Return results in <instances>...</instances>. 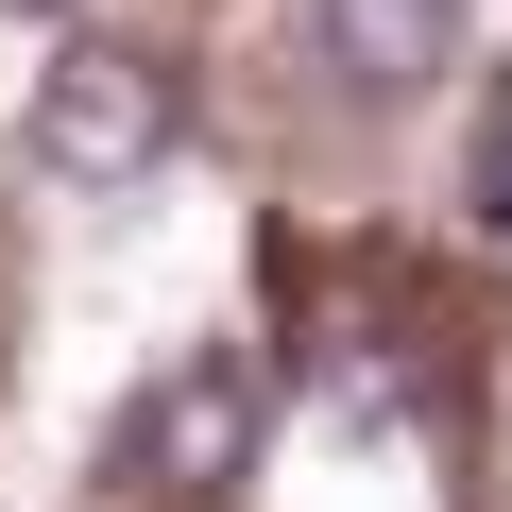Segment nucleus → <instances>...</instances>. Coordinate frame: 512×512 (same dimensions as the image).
I'll return each mask as SVG.
<instances>
[{"mask_svg": "<svg viewBox=\"0 0 512 512\" xmlns=\"http://www.w3.org/2000/svg\"><path fill=\"white\" fill-rule=\"evenodd\" d=\"M35 171L52 188H137L154 154H171V69L154 52H120V35H69L52 69H35Z\"/></svg>", "mask_w": 512, "mask_h": 512, "instance_id": "nucleus-1", "label": "nucleus"}, {"mask_svg": "<svg viewBox=\"0 0 512 512\" xmlns=\"http://www.w3.org/2000/svg\"><path fill=\"white\" fill-rule=\"evenodd\" d=\"M120 461L154 478V495H222L239 461H256V359H171L154 393H137V427H120Z\"/></svg>", "mask_w": 512, "mask_h": 512, "instance_id": "nucleus-2", "label": "nucleus"}, {"mask_svg": "<svg viewBox=\"0 0 512 512\" xmlns=\"http://www.w3.org/2000/svg\"><path fill=\"white\" fill-rule=\"evenodd\" d=\"M308 18H325V69L376 86V103H410V86L461 52V0H308Z\"/></svg>", "mask_w": 512, "mask_h": 512, "instance_id": "nucleus-3", "label": "nucleus"}, {"mask_svg": "<svg viewBox=\"0 0 512 512\" xmlns=\"http://www.w3.org/2000/svg\"><path fill=\"white\" fill-rule=\"evenodd\" d=\"M0 18H69V0H0Z\"/></svg>", "mask_w": 512, "mask_h": 512, "instance_id": "nucleus-4", "label": "nucleus"}, {"mask_svg": "<svg viewBox=\"0 0 512 512\" xmlns=\"http://www.w3.org/2000/svg\"><path fill=\"white\" fill-rule=\"evenodd\" d=\"M495 154H512V103H495Z\"/></svg>", "mask_w": 512, "mask_h": 512, "instance_id": "nucleus-5", "label": "nucleus"}]
</instances>
